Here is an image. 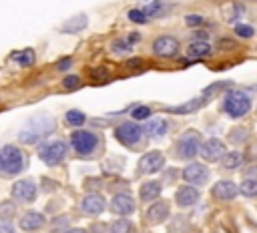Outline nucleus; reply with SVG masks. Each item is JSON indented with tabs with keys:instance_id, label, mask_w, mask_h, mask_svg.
I'll return each instance as SVG.
<instances>
[{
	"instance_id": "1",
	"label": "nucleus",
	"mask_w": 257,
	"mask_h": 233,
	"mask_svg": "<svg viewBox=\"0 0 257 233\" xmlns=\"http://www.w3.org/2000/svg\"><path fill=\"white\" fill-rule=\"evenodd\" d=\"M223 110L231 117V119H239L245 117L251 110V96L243 90H231L225 94L223 100Z\"/></svg>"
},
{
	"instance_id": "2",
	"label": "nucleus",
	"mask_w": 257,
	"mask_h": 233,
	"mask_svg": "<svg viewBox=\"0 0 257 233\" xmlns=\"http://www.w3.org/2000/svg\"><path fill=\"white\" fill-rule=\"evenodd\" d=\"M24 169V155L20 149L6 145L0 149V171L4 175H16Z\"/></svg>"
},
{
	"instance_id": "3",
	"label": "nucleus",
	"mask_w": 257,
	"mask_h": 233,
	"mask_svg": "<svg viewBox=\"0 0 257 233\" xmlns=\"http://www.w3.org/2000/svg\"><path fill=\"white\" fill-rule=\"evenodd\" d=\"M64 155H66V145H64L62 141H50V143H46V145H42V147L38 149V157H40V161H44L46 165H56V163H60V161L64 159Z\"/></svg>"
},
{
	"instance_id": "4",
	"label": "nucleus",
	"mask_w": 257,
	"mask_h": 233,
	"mask_svg": "<svg viewBox=\"0 0 257 233\" xmlns=\"http://www.w3.org/2000/svg\"><path fill=\"white\" fill-rule=\"evenodd\" d=\"M96 135L94 133H90V131H76V133H72V137H70V145H72V149L78 153V155H88V153H92L94 151V147H96Z\"/></svg>"
},
{
	"instance_id": "5",
	"label": "nucleus",
	"mask_w": 257,
	"mask_h": 233,
	"mask_svg": "<svg viewBox=\"0 0 257 233\" xmlns=\"http://www.w3.org/2000/svg\"><path fill=\"white\" fill-rule=\"evenodd\" d=\"M114 137H116L122 145H135V143L141 141V137H143V129H141L137 123L124 121V123H120V125L114 129Z\"/></svg>"
},
{
	"instance_id": "6",
	"label": "nucleus",
	"mask_w": 257,
	"mask_h": 233,
	"mask_svg": "<svg viewBox=\"0 0 257 233\" xmlns=\"http://www.w3.org/2000/svg\"><path fill=\"white\" fill-rule=\"evenodd\" d=\"M199 147H201L199 135H197L195 131H189V133H185V135L179 139V143H177V153H179V157H183V159H193V157L199 153Z\"/></svg>"
},
{
	"instance_id": "7",
	"label": "nucleus",
	"mask_w": 257,
	"mask_h": 233,
	"mask_svg": "<svg viewBox=\"0 0 257 233\" xmlns=\"http://www.w3.org/2000/svg\"><path fill=\"white\" fill-rule=\"evenodd\" d=\"M12 197L18 203H30V201H34V197H36V183L30 181V179L16 181L14 187H12Z\"/></svg>"
},
{
	"instance_id": "8",
	"label": "nucleus",
	"mask_w": 257,
	"mask_h": 233,
	"mask_svg": "<svg viewBox=\"0 0 257 233\" xmlns=\"http://www.w3.org/2000/svg\"><path fill=\"white\" fill-rule=\"evenodd\" d=\"M153 52L157 56H163V58H171L179 52V42L173 38V36H159L155 42H153Z\"/></svg>"
},
{
	"instance_id": "9",
	"label": "nucleus",
	"mask_w": 257,
	"mask_h": 233,
	"mask_svg": "<svg viewBox=\"0 0 257 233\" xmlns=\"http://www.w3.org/2000/svg\"><path fill=\"white\" fill-rule=\"evenodd\" d=\"M183 179L191 185H203L207 179H209V171L205 165L201 163H191L183 169Z\"/></svg>"
},
{
	"instance_id": "10",
	"label": "nucleus",
	"mask_w": 257,
	"mask_h": 233,
	"mask_svg": "<svg viewBox=\"0 0 257 233\" xmlns=\"http://www.w3.org/2000/svg\"><path fill=\"white\" fill-rule=\"evenodd\" d=\"M163 165H165V157H163L161 153H157V151L147 153V155L141 157V161H139V169H141L143 173H157V171L163 169Z\"/></svg>"
},
{
	"instance_id": "11",
	"label": "nucleus",
	"mask_w": 257,
	"mask_h": 233,
	"mask_svg": "<svg viewBox=\"0 0 257 233\" xmlns=\"http://www.w3.org/2000/svg\"><path fill=\"white\" fill-rule=\"evenodd\" d=\"M199 153L207 159V161H219L225 155V145L219 139H209L203 147H199Z\"/></svg>"
},
{
	"instance_id": "12",
	"label": "nucleus",
	"mask_w": 257,
	"mask_h": 233,
	"mask_svg": "<svg viewBox=\"0 0 257 233\" xmlns=\"http://www.w3.org/2000/svg\"><path fill=\"white\" fill-rule=\"evenodd\" d=\"M110 209H112V213H116V215H131V213L135 211V201H133L131 195L120 193V195H116V197L112 199Z\"/></svg>"
},
{
	"instance_id": "13",
	"label": "nucleus",
	"mask_w": 257,
	"mask_h": 233,
	"mask_svg": "<svg viewBox=\"0 0 257 233\" xmlns=\"http://www.w3.org/2000/svg\"><path fill=\"white\" fill-rule=\"evenodd\" d=\"M237 193H239V189H237V185L233 181H219L213 187V195L217 199H221V201H231V199L237 197Z\"/></svg>"
},
{
	"instance_id": "14",
	"label": "nucleus",
	"mask_w": 257,
	"mask_h": 233,
	"mask_svg": "<svg viewBox=\"0 0 257 233\" xmlns=\"http://www.w3.org/2000/svg\"><path fill=\"white\" fill-rule=\"evenodd\" d=\"M104 199L100 197V195H96V193H92V195H86L84 199H82V203H80V207H82V211L86 213V215H98V213H102L104 211Z\"/></svg>"
},
{
	"instance_id": "15",
	"label": "nucleus",
	"mask_w": 257,
	"mask_h": 233,
	"mask_svg": "<svg viewBox=\"0 0 257 233\" xmlns=\"http://www.w3.org/2000/svg\"><path fill=\"white\" fill-rule=\"evenodd\" d=\"M42 225H44V215L38 211H28L20 219V229H24V231H36Z\"/></svg>"
},
{
	"instance_id": "16",
	"label": "nucleus",
	"mask_w": 257,
	"mask_h": 233,
	"mask_svg": "<svg viewBox=\"0 0 257 233\" xmlns=\"http://www.w3.org/2000/svg\"><path fill=\"white\" fill-rule=\"evenodd\" d=\"M175 199H177V203L181 207H189V205L199 201V191L195 187H181V189H177Z\"/></svg>"
},
{
	"instance_id": "17",
	"label": "nucleus",
	"mask_w": 257,
	"mask_h": 233,
	"mask_svg": "<svg viewBox=\"0 0 257 233\" xmlns=\"http://www.w3.org/2000/svg\"><path fill=\"white\" fill-rule=\"evenodd\" d=\"M86 24H88L86 14H76V16H72L70 20H66V22L60 26V32H66V34H76V32H80V30H82Z\"/></svg>"
},
{
	"instance_id": "18",
	"label": "nucleus",
	"mask_w": 257,
	"mask_h": 233,
	"mask_svg": "<svg viewBox=\"0 0 257 233\" xmlns=\"http://www.w3.org/2000/svg\"><path fill=\"white\" fill-rule=\"evenodd\" d=\"M167 217H169V205H167L165 201H159V203L151 205L149 211H147V219H149L151 223H161V221H165Z\"/></svg>"
},
{
	"instance_id": "19",
	"label": "nucleus",
	"mask_w": 257,
	"mask_h": 233,
	"mask_svg": "<svg viewBox=\"0 0 257 233\" xmlns=\"http://www.w3.org/2000/svg\"><path fill=\"white\" fill-rule=\"evenodd\" d=\"M167 129H169V125H167V121L165 119H155V121H149L147 125H145V131L143 133H147L149 137H163L165 133H167Z\"/></svg>"
},
{
	"instance_id": "20",
	"label": "nucleus",
	"mask_w": 257,
	"mask_h": 233,
	"mask_svg": "<svg viewBox=\"0 0 257 233\" xmlns=\"http://www.w3.org/2000/svg\"><path fill=\"white\" fill-rule=\"evenodd\" d=\"M163 187L159 181H147L143 187H141V199L143 201H155L159 195H161Z\"/></svg>"
},
{
	"instance_id": "21",
	"label": "nucleus",
	"mask_w": 257,
	"mask_h": 233,
	"mask_svg": "<svg viewBox=\"0 0 257 233\" xmlns=\"http://www.w3.org/2000/svg\"><path fill=\"white\" fill-rule=\"evenodd\" d=\"M203 104H205L203 98H193V100H187V102H183V104L169 106V112H173V114H187V112H193V110L201 108Z\"/></svg>"
},
{
	"instance_id": "22",
	"label": "nucleus",
	"mask_w": 257,
	"mask_h": 233,
	"mask_svg": "<svg viewBox=\"0 0 257 233\" xmlns=\"http://www.w3.org/2000/svg\"><path fill=\"white\" fill-rule=\"evenodd\" d=\"M187 54H189V58H205V56L211 54V44L209 42H203V40L193 42V44H189Z\"/></svg>"
},
{
	"instance_id": "23",
	"label": "nucleus",
	"mask_w": 257,
	"mask_h": 233,
	"mask_svg": "<svg viewBox=\"0 0 257 233\" xmlns=\"http://www.w3.org/2000/svg\"><path fill=\"white\" fill-rule=\"evenodd\" d=\"M243 163V155L239 151H231L227 155H223V167L225 169H237Z\"/></svg>"
},
{
	"instance_id": "24",
	"label": "nucleus",
	"mask_w": 257,
	"mask_h": 233,
	"mask_svg": "<svg viewBox=\"0 0 257 233\" xmlns=\"http://www.w3.org/2000/svg\"><path fill=\"white\" fill-rule=\"evenodd\" d=\"M12 60H16V62H18V64H22V66H28V64H32V62H34V52H32V50L14 52V54H12Z\"/></svg>"
},
{
	"instance_id": "25",
	"label": "nucleus",
	"mask_w": 257,
	"mask_h": 233,
	"mask_svg": "<svg viewBox=\"0 0 257 233\" xmlns=\"http://www.w3.org/2000/svg\"><path fill=\"white\" fill-rule=\"evenodd\" d=\"M64 119H66V123H68V125H74V127H78V125H82V123L86 121V117H84V112H80V110H76V108H72V110H68Z\"/></svg>"
},
{
	"instance_id": "26",
	"label": "nucleus",
	"mask_w": 257,
	"mask_h": 233,
	"mask_svg": "<svg viewBox=\"0 0 257 233\" xmlns=\"http://www.w3.org/2000/svg\"><path fill=\"white\" fill-rule=\"evenodd\" d=\"M255 193H257V181L255 179H245L243 183H241V195H245V197H255Z\"/></svg>"
},
{
	"instance_id": "27",
	"label": "nucleus",
	"mask_w": 257,
	"mask_h": 233,
	"mask_svg": "<svg viewBox=\"0 0 257 233\" xmlns=\"http://www.w3.org/2000/svg\"><path fill=\"white\" fill-rule=\"evenodd\" d=\"M133 229V223L128 219H118L110 225V233H131Z\"/></svg>"
},
{
	"instance_id": "28",
	"label": "nucleus",
	"mask_w": 257,
	"mask_h": 233,
	"mask_svg": "<svg viewBox=\"0 0 257 233\" xmlns=\"http://www.w3.org/2000/svg\"><path fill=\"white\" fill-rule=\"evenodd\" d=\"M163 10H165V2L155 0V2H151V4H147V6L143 8V14H145V16H157V14H161Z\"/></svg>"
},
{
	"instance_id": "29",
	"label": "nucleus",
	"mask_w": 257,
	"mask_h": 233,
	"mask_svg": "<svg viewBox=\"0 0 257 233\" xmlns=\"http://www.w3.org/2000/svg\"><path fill=\"white\" fill-rule=\"evenodd\" d=\"M149 117H151V108L149 106H145V104L135 106V110H133V119L135 121H147Z\"/></svg>"
},
{
	"instance_id": "30",
	"label": "nucleus",
	"mask_w": 257,
	"mask_h": 233,
	"mask_svg": "<svg viewBox=\"0 0 257 233\" xmlns=\"http://www.w3.org/2000/svg\"><path fill=\"white\" fill-rule=\"evenodd\" d=\"M235 34H239L241 38H251V36H253V26L237 24V26H235Z\"/></svg>"
},
{
	"instance_id": "31",
	"label": "nucleus",
	"mask_w": 257,
	"mask_h": 233,
	"mask_svg": "<svg viewBox=\"0 0 257 233\" xmlns=\"http://www.w3.org/2000/svg\"><path fill=\"white\" fill-rule=\"evenodd\" d=\"M128 20H133V22H137V24H143V22H147V16L143 14V10H128Z\"/></svg>"
},
{
	"instance_id": "32",
	"label": "nucleus",
	"mask_w": 257,
	"mask_h": 233,
	"mask_svg": "<svg viewBox=\"0 0 257 233\" xmlns=\"http://www.w3.org/2000/svg\"><path fill=\"white\" fill-rule=\"evenodd\" d=\"M78 82H80V78H78V76H74V74H72V76H66V78L62 80V84H64V88H66V90L76 88V86H78Z\"/></svg>"
},
{
	"instance_id": "33",
	"label": "nucleus",
	"mask_w": 257,
	"mask_h": 233,
	"mask_svg": "<svg viewBox=\"0 0 257 233\" xmlns=\"http://www.w3.org/2000/svg\"><path fill=\"white\" fill-rule=\"evenodd\" d=\"M185 22L189 26H199V24H203V16H199V14H187L185 16Z\"/></svg>"
},
{
	"instance_id": "34",
	"label": "nucleus",
	"mask_w": 257,
	"mask_h": 233,
	"mask_svg": "<svg viewBox=\"0 0 257 233\" xmlns=\"http://www.w3.org/2000/svg\"><path fill=\"white\" fill-rule=\"evenodd\" d=\"M112 50H116V52H128V50H131V46L122 40V42H114V44H112Z\"/></svg>"
},
{
	"instance_id": "35",
	"label": "nucleus",
	"mask_w": 257,
	"mask_h": 233,
	"mask_svg": "<svg viewBox=\"0 0 257 233\" xmlns=\"http://www.w3.org/2000/svg\"><path fill=\"white\" fill-rule=\"evenodd\" d=\"M90 74H92V78H96V80H100V78H106V70H92Z\"/></svg>"
},
{
	"instance_id": "36",
	"label": "nucleus",
	"mask_w": 257,
	"mask_h": 233,
	"mask_svg": "<svg viewBox=\"0 0 257 233\" xmlns=\"http://www.w3.org/2000/svg\"><path fill=\"white\" fill-rule=\"evenodd\" d=\"M0 233H14L10 223H0Z\"/></svg>"
},
{
	"instance_id": "37",
	"label": "nucleus",
	"mask_w": 257,
	"mask_h": 233,
	"mask_svg": "<svg viewBox=\"0 0 257 233\" xmlns=\"http://www.w3.org/2000/svg\"><path fill=\"white\" fill-rule=\"evenodd\" d=\"M137 40H139V34H135V32H133V34H128V36L124 38V42H126L128 46H133V42H137Z\"/></svg>"
},
{
	"instance_id": "38",
	"label": "nucleus",
	"mask_w": 257,
	"mask_h": 233,
	"mask_svg": "<svg viewBox=\"0 0 257 233\" xmlns=\"http://www.w3.org/2000/svg\"><path fill=\"white\" fill-rule=\"evenodd\" d=\"M70 64H72V60H70V58H66V60H60V62L56 64V68H58V70H64V68H66V66H70Z\"/></svg>"
},
{
	"instance_id": "39",
	"label": "nucleus",
	"mask_w": 257,
	"mask_h": 233,
	"mask_svg": "<svg viewBox=\"0 0 257 233\" xmlns=\"http://www.w3.org/2000/svg\"><path fill=\"white\" fill-rule=\"evenodd\" d=\"M10 211H12V205H2V207H0V213H2V215H6V217H10V215H12Z\"/></svg>"
},
{
	"instance_id": "40",
	"label": "nucleus",
	"mask_w": 257,
	"mask_h": 233,
	"mask_svg": "<svg viewBox=\"0 0 257 233\" xmlns=\"http://www.w3.org/2000/svg\"><path fill=\"white\" fill-rule=\"evenodd\" d=\"M66 233H86V231L84 229H68Z\"/></svg>"
}]
</instances>
